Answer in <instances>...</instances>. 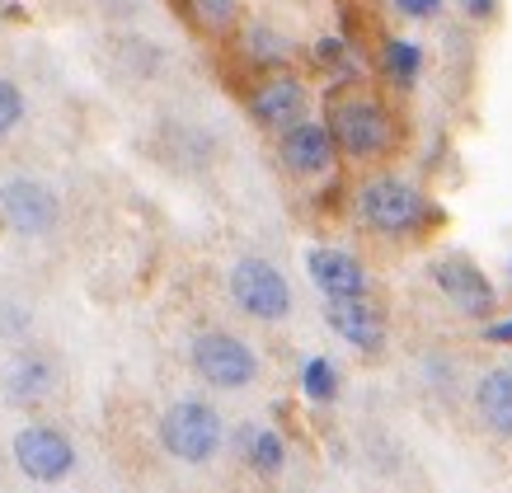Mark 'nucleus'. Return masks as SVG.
Here are the masks:
<instances>
[{"label":"nucleus","instance_id":"obj_1","mask_svg":"<svg viewBox=\"0 0 512 493\" xmlns=\"http://www.w3.org/2000/svg\"><path fill=\"white\" fill-rule=\"evenodd\" d=\"M221 437H226L221 414L202 400H179L160 414V447L184 465L212 461V456L221 451Z\"/></svg>","mask_w":512,"mask_h":493},{"label":"nucleus","instance_id":"obj_2","mask_svg":"<svg viewBox=\"0 0 512 493\" xmlns=\"http://www.w3.org/2000/svg\"><path fill=\"white\" fill-rule=\"evenodd\" d=\"M357 212L362 221L381 235H409L428 221V202L414 184H400V179H376L357 193Z\"/></svg>","mask_w":512,"mask_h":493},{"label":"nucleus","instance_id":"obj_3","mask_svg":"<svg viewBox=\"0 0 512 493\" xmlns=\"http://www.w3.org/2000/svg\"><path fill=\"white\" fill-rule=\"evenodd\" d=\"M231 301L254 320H287L292 315V287L268 259H240L231 268Z\"/></svg>","mask_w":512,"mask_h":493},{"label":"nucleus","instance_id":"obj_4","mask_svg":"<svg viewBox=\"0 0 512 493\" xmlns=\"http://www.w3.org/2000/svg\"><path fill=\"white\" fill-rule=\"evenodd\" d=\"M193 371L207 386L217 390H240L259 376V357L245 339L235 334H198L193 339Z\"/></svg>","mask_w":512,"mask_h":493},{"label":"nucleus","instance_id":"obj_5","mask_svg":"<svg viewBox=\"0 0 512 493\" xmlns=\"http://www.w3.org/2000/svg\"><path fill=\"white\" fill-rule=\"evenodd\" d=\"M329 137L339 141L348 155H357V160H376V155L390 151L395 127H390V118H386V108L381 104H372V99H348V104L334 108Z\"/></svg>","mask_w":512,"mask_h":493},{"label":"nucleus","instance_id":"obj_6","mask_svg":"<svg viewBox=\"0 0 512 493\" xmlns=\"http://www.w3.org/2000/svg\"><path fill=\"white\" fill-rule=\"evenodd\" d=\"M15 461L38 484H57V479H66L76 470V447L57 428H24L15 437Z\"/></svg>","mask_w":512,"mask_h":493},{"label":"nucleus","instance_id":"obj_7","mask_svg":"<svg viewBox=\"0 0 512 493\" xmlns=\"http://www.w3.org/2000/svg\"><path fill=\"white\" fill-rule=\"evenodd\" d=\"M433 282L442 287V296H447L451 306L461 310V315H470V320H489V315H494V306H498L494 287H489V278H484L470 259H461V254L437 259L433 263Z\"/></svg>","mask_w":512,"mask_h":493},{"label":"nucleus","instance_id":"obj_8","mask_svg":"<svg viewBox=\"0 0 512 493\" xmlns=\"http://www.w3.org/2000/svg\"><path fill=\"white\" fill-rule=\"evenodd\" d=\"M0 212L19 235H47L57 226V216H62V202L38 179H10L0 188Z\"/></svg>","mask_w":512,"mask_h":493},{"label":"nucleus","instance_id":"obj_9","mask_svg":"<svg viewBox=\"0 0 512 493\" xmlns=\"http://www.w3.org/2000/svg\"><path fill=\"white\" fill-rule=\"evenodd\" d=\"M306 273H311L315 292L325 301H357V296H367V268L353 254H343V249H311L306 254Z\"/></svg>","mask_w":512,"mask_h":493},{"label":"nucleus","instance_id":"obj_10","mask_svg":"<svg viewBox=\"0 0 512 493\" xmlns=\"http://www.w3.org/2000/svg\"><path fill=\"white\" fill-rule=\"evenodd\" d=\"M325 315H329V329H334L343 343H353L362 353H381L386 320H381V310H376L367 296H357V301H325Z\"/></svg>","mask_w":512,"mask_h":493},{"label":"nucleus","instance_id":"obj_11","mask_svg":"<svg viewBox=\"0 0 512 493\" xmlns=\"http://www.w3.org/2000/svg\"><path fill=\"white\" fill-rule=\"evenodd\" d=\"M278 151H282V165L292 174H306V179H315V174H325L334 165V137L320 123H296L292 132H282Z\"/></svg>","mask_w":512,"mask_h":493},{"label":"nucleus","instance_id":"obj_12","mask_svg":"<svg viewBox=\"0 0 512 493\" xmlns=\"http://www.w3.org/2000/svg\"><path fill=\"white\" fill-rule=\"evenodd\" d=\"M306 85L292 76H278L268 80L264 90L254 94V118L264 127H278V132H292L296 123H301V113H306Z\"/></svg>","mask_w":512,"mask_h":493},{"label":"nucleus","instance_id":"obj_13","mask_svg":"<svg viewBox=\"0 0 512 493\" xmlns=\"http://www.w3.org/2000/svg\"><path fill=\"white\" fill-rule=\"evenodd\" d=\"M475 409L498 437H512V367L489 371L475 386Z\"/></svg>","mask_w":512,"mask_h":493},{"label":"nucleus","instance_id":"obj_14","mask_svg":"<svg viewBox=\"0 0 512 493\" xmlns=\"http://www.w3.org/2000/svg\"><path fill=\"white\" fill-rule=\"evenodd\" d=\"M52 390V367H47L43 357H19V362H10V371H5V395L15 404H38Z\"/></svg>","mask_w":512,"mask_h":493},{"label":"nucleus","instance_id":"obj_15","mask_svg":"<svg viewBox=\"0 0 512 493\" xmlns=\"http://www.w3.org/2000/svg\"><path fill=\"white\" fill-rule=\"evenodd\" d=\"M240 451L249 456V465L259 470V475H278L282 461H287V447H282L278 432H240Z\"/></svg>","mask_w":512,"mask_h":493},{"label":"nucleus","instance_id":"obj_16","mask_svg":"<svg viewBox=\"0 0 512 493\" xmlns=\"http://www.w3.org/2000/svg\"><path fill=\"white\" fill-rule=\"evenodd\" d=\"M301 386H306V395H311V400H334V395H339V371H334V362H329V357H311V362H306V376H301Z\"/></svg>","mask_w":512,"mask_h":493},{"label":"nucleus","instance_id":"obj_17","mask_svg":"<svg viewBox=\"0 0 512 493\" xmlns=\"http://www.w3.org/2000/svg\"><path fill=\"white\" fill-rule=\"evenodd\" d=\"M419 66H423V47L419 43H390L386 47V71H390V80L414 85V80H419Z\"/></svg>","mask_w":512,"mask_h":493},{"label":"nucleus","instance_id":"obj_18","mask_svg":"<svg viewBox=\"0 0 512 493\" xmlns=\"http://www.w3.org/2000/svg\"><path fill=\"white\" fill-rule=\"evenodd\" d=\"M19 118H24V94H19L15 80H0V137L15 132Z\"/></svg>","mask_w":512,"mask_h":493},{"label":"nucleus","instance_id":"obj_19","mask_svg":"<svg viewBox=\"0 0 512 493\" xmlns=\"http://www.w3.org/2000/svg\"><path fill=\"white\" fill-rule=\"evenodd\" d=\"M198 15H202V24L221 29V24L235 19V0H198Z\"/></svg>","mask_w":512,"mask_h":493},{"label":"nucleus","instance_id":"obj_20","mask_svg":"<svg viewBox=\"0 0 512 493\" xmlns=\"http://www.w3.org/2000/svg\"><path fill=\"white\" fill-rule=\"evenodd\" d=\"M254 43H259V52H264L268 62H278L282 52H287V47H282V43H278V38H273V33H268V29H264V24H259V29H254Z\"/></svg>","mask_w":512,"mask_h":493},{"label":"nucleus","instance_id":"obj_21","mask_svg":"<svg viewBox=\"0 0 512 493\" xmlns=\"http://www.w3.org/2000/svg\"><path fill=\"white\" fill-rule=\"evenodd\" d=\"M404 15H414V19H428V15H437L442 10V0H395Z\"/></svg>","mask_w":512,"mask_h":493},{"label":"nucleus","instance_id":"obj_22","mask_svg":"<svg viewBox=\"0 0 512 493\" xmlns=\"http://www.w3.org/2000/svg\"><path fill=\"white\" fill-rule=\"evenodd\" d=\"M348 52H343L339 38H320V62H343Z\"/></svg>","mask_w":512,"mask_h":493},{"label":"nucleus","instance_id":"obj_23","mask_svg":"<svg viewBox=\"0 0 512 493\" xmlns=\"http://www.w3.org/2000/svg\"><path fill=\"white\" fill-rule=\"evenodd\" d=\"M484 339L489 343H512V320L508 324H489V329H484Z\"/></svg>","mask_w":512,"mask_h":493},{"label":"nucleus","instance_id":"obj_24","mask_svg":"<svg viewBox=\"0 0 512 493\" xmlns=\"http://www.w3.org/2000/svg\"><path fill=\"white\" fill-rule=\"evenodd\" d=\"M461 5H466L475 19H489V15H494V0H461Z\"/></svg>","mask_w":512,"mask_h":493}]
</instances>
